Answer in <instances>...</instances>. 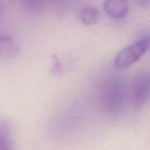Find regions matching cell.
<instances>
[{"label":"cell","instance_id":"1","mask_svg":"<svg viewBox=\"0 0 150 150\" xmlns=\"http://www.w3.org/2000/svg\"><path fill=\"white\" fill-rule=\"evenodd\" d=\"M126 96L125 85L121 79H108L101 89V105L108 114L117 115L124 109Z\"/></svg>","mask_w":150,"mask_h":150},{"label":"cell","instance_id":"2","mask_svg":"<svg viewBox=\"0 0 150 150\" xmlns=\"http://www.w3.org/2000/svg\"><path fill=\"white\" fill-rule=\"evenodd\" d=\"M150 48V34H146L135 43L126 47L117 55L114 64L117 69H126L137 62Z\"/></svg>","mask_w":150,"mask_h":150},{"label":"cell","instance_id":"3","mask_svg":"<svg viewBox=\"0 0 150 150\" xmlns=\"http://www.w3.org/2000/svg\"><path fill=\"white\" fill-rule=\"evenodd\" d=\"M150 99V71L139 75L131 89V102L136 108H141Z\"/></svg>","mask_w":150,"mask_h":150},{"label":"cell","instance_id":"4","mask_svg":"<svg viewBox=\"0 0 150 150\" xmlns=\"http://www.w3.org/2000/svg\"><path fill=\"white\" fill-rule=\"evenodd\" d=\"M129 0H105L103 8L105 13L114 18H121L129 12Z\"/></svg>","mask_w":150,"mask_h":150},{"label":"cell","instance_id":"5","mask_svg":"<svg viewBox=\"0 0 150 150\" xmlns=\"http://www.w3.org/2000/svg\"><path fill=\"white\" fill-rule=\"evenodd\" d=\"M20 51L18 45L12 37L9 35L0 36V57L11 59L16 57Z\"/></svg>","mask_w":150,"mask_h":150},{"label":"cell","instance_id":"6","mask_svg":"<svg viewBox=\"0 0 150 150\" xmlns=\"http://www.w3.org/2000/svg\"><path fill=\"white\" fill-rule=\"evenodd\" d=\"M13 149V129L8 120L0 118V150Z\"/></svg>","mask_w":150,"mask_h":150},{"label":"cell","instance_id":"7","mask_svg":"<svg viewBox=\"0 0 150 150\" xmlns=\"http://www.w3.org/2000/svg\"><path fill=\"white\" fill-rule=\"evenodd\" d=\"M80 18L83 23L87 26L94 25L99 21L100 12L93 7H86L81 9Z\"/></svg>","mask_w":150,"mask_h":150},{"label":"cell","instance_id":"8","mask_svg":"<svg viewBox=\"0 0 150 150\" xmlns=\"http://www.w3.org/2000/svg\"><path fill=\"white\" fill-rule=\"evenodd\" d=\"M21 1L26 10L36 13L43 8L47 0H21Z\"/></svg>","mask_w":150,"mask_h":150},{"label":"cell","instance_id":"9","mask_svg":"<svg viewBox=\"0 0 150 150\" xmlns=\"http://www.w3.org/2000/svg\"><path fill=\"white\" fill-rule=\"evenodd\" d=\"M3 10V2H2V0H0V13Z\"/></svg>","mask_w":150,"mask_h":150}]
</instances>
